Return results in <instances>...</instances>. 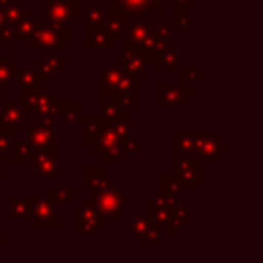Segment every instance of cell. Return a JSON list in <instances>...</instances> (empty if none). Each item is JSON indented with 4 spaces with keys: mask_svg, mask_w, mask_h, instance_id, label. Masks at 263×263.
<instances>
[{
    "mask_svg": "<svg viewBox=\"0 0 263 263\" xmlns=\"http://www.w3.org/2000/svg\"><path fill=\"white\" fill-rule=\"evenodd\" d=\"M27 39H29L31 49H35V47L62 49L68 45V29H66V23L39 18V21H33V31Z\"/></svg>",
    "mask_w": 263,
    "mask_h": 263,
    "instance_id": "6da1fadb",
    "label": "cell"
},
{
    "mask_svg": "<svg viewBox=\"0 0 263 263\" xmlns=\"http://www.w3.org/2000/svg\"><path fill=\"white\" fill-rule=\"evenodd\" d=\"M84 45L88 49H109L115 45V37L105 27V16L97 21L84 18Z\"/></svg>",
    "mask_w": 263,
    "mask_h": 263,
    "instance_id": "7a4b0ae2",
    "label": "cell"
},
{
    "mask_svg": "<svg viewBox=\"0 0 263 263\" xmlns=\"http://www.w3.org/2000/svg\"><path fill=\"white\" fill-rule=\"evenodd\" d=\"M162 4L154 0H113V16L119 21H134L146 10H160Z\"/></svg>",
    "mask_w": 263,
    "mask_h": 263,
    "instance_id": "3957f363",
    "label": "cell"
},
{
    "mask_svg": "<svg viewBox=\"0 0 263 263\" xmlns=\"http://www.w3.org/2000/svg\"><path fill=\"white\" fill-rule=\"evenodd\" d=\"M95 201H97V210L103 218L123 216V191L121 189H115V187L103 189L97 193Z\"/></svg>",
    "mask_w": 263,
    "mask_h": 263,
    "instance_id": "277c9868",
    "label": "cell"
},
{
    "mask_svg": "<svg viewBox=\"0 0 263 263\" xmlns=\"http://www.w3.org/2000/svg\"><path fill=\"white\" fill-rule=\"evenodd\" d=\"M31 216H35L39 226L58 224V203L53 197H35L31 201Z\"/></svg>",
    "mask_w": 263,
    "mask_h": 263,
    "instance_id": "5b68a950",
    "label": "cell"
},
{
    "mask_svg": "<svg viewBox=\"0 0 263 263\" xmlns=\"http://www.w3.org/2000/svg\"><path fill=\"white\" fill-rule=\"evenodd\" d=\"M29 168L35 171L43 179H55L58 177V158L47 156L43 150H29L27 154Z\"/></svg>",
    "mask_w": 263,
    "mask_h": 263,
    "instance_id": "8992f818",
    "label": "cell"
},
{
    "mask_svg": "<svg viewBox=\"0 0 263 263\" xmlns=\"http://www.w3.org/2000/svg\"><path fill=\"white\" fill-rule=\"evenodd\" d=\"M193 148L197 150V160L216 158L218 152L226 150V142L218 140L214 134H197L193 136Z\"/></svg>",
    "mask_w": 263,
    "mask_h": 263,
    "instance_id": "52a82bcc",
    "label": "cell"
},
{
    "mask_svg": "<svg viewBox=\"0 0 263 263\" xmlns=\"http://www.w3.org/2000/svg\"><path fill=\"white\" fill-rule=\"evenodd\" d=\"M150 62H152V58L146 53V51H142L138 45L132 49V47H127L125 51H123V72L127 74V76H140L148 66H150Z\"/></svg>",
    "mask_w": 263,
    "mask_h": 263,
    "instance_id": "ba28073f",
    "label": "cell"
},
{
    "mask_svg": "<svg viewBox=\"0 0 263 263\" xmlns=\"http://www.w3.org/2000/svg\"><path fill=\"white\" fill-rule=\"evenodd\" d=\"M76 214H78V222H76V234L78 236H88L95 230H99L103 224V216L95 208L82 205V208H78Z\"/></svg>",
    "mask_w": 263,
    "mask_h": 263,
    "instance_id": "9c48e42d",
    "label": "cell"
},
{
    "mask_svg": "<svg viewBox=\"0 0 263 263\" xmlns=\"http://www.w3.org/2000/svg\"><path fill=\"white\" fill-rule=\"evenodd\" d=\"M179 183L183 189H195L199 185V162L195 158H179Z\"/></svg>",
    "mask_w": 263,
    "mask_h": 263,
    "instance_id": "30bf717a",
    "label": "cell"
},
{
    "mask_svg": "<svg viewBox=\"0 0 263 263\" xmlns=\"http://www.w3.org/2000/svg\"><path fill=\"white\" fill-rule=\"evenodd\" d=\"M103 90L107 97L119 90H132V76H127L123 70H105L103 74Z\"/></svg>",
    "mask_w": 263,
    "mask_h": 263,
    "instance_id": "8fae6325",
    "label": "cell"
},
{
    "mask_svg": "<svg viewBox=\"0 0 263 263\" xmlns=\"http://www.w3.org/2000/svg\"><path fill=\"white\" fill-rule=\"evenodd\" d=\"M55 140H58L55 127H45L41 123H35L29 127V146L33 150H43L47 144H51Z\"/></svg>",
    "mask_w": 263,
    "mask_h": 263,
    "instance_id": "7c38bea8",
    "label": "cell"
},
{
    "mask_svg": "<svg viewBox=\"0 0 263 263\" xmlns=\"http://www.w3.org/2000/svg\"><path fill=\"white\" fill-rule=\"evenodd\" d=\"M18 115H21V107L18 105H4L2 107V115H0V132L12 136V134H18L21 132V121H18Z\"/></svg>",
    "mask_w": 263,
    "mask_h": 263,
    "instance_id": "4fadbf2b",
    "label": "cell"
},
{
    "mask_svg": "<svg viewBox=\"0 0 263 263\" xmlns=\"http://www.w3.org/2000/svg\"><path fill=\"white\" fill-rule=\"evenodd\" d=\"M47 18H49V21H60V23L74 21V18H76L74 4L62 2V0H51V2H47Z\"/></svg>",
    "mask_w": 263,
    "mask_h": 263,
    "instance_id": "5bb4252c",
    "label": "cell"
},
{
    "mask_svg": "<svg viewBox=\"0 0 263 263\" xmlns=\"http://www.w3.org/2000/svg\"><path fill=\"white\" fill-rule=\"evenodd\" d=\"M84 179H86V185H88L95 193H99V191H103V189H109V187H115L113 181L107 179L105 168H86V171H84Z\"/></svg>",
    "mask_w": 263,
    "mask_h": 263,
    "instance_id": "9a60e30c",
    "label": "cell"
},
{
    "mask_svg": "<svg viewBox=\"0 0 263 263\" xmlns=\"http://www.w3.org/2000/svg\"><path fill=\"white\" fill-rule=\"evenodd\" d=\"M187 220H189V210H187V208H183L181 203L171 205V218H168V224H166L168 234H171V236H177L179 230L187 224Z\"/></svg>",
    "mask_w": 263,
    "mask_h": 263,
    "instance_id": "2e32d148",
    "label": "cell"
},
{
    "mask_svg": "<svg viewBox=\"0 0 263 263\" xmlns=\"http://www.w3.org/2000/svg\"><path fill=\"white\" fill-rule=\"evenodd\" d=\"M64 66H68V60L55 53V55L41 58L39 66H37V72H39V76H55L60 72V68H64Z\"/></svg>",
    "mask_w": 263,
    "mask_h": 263,
    "instance_id": "e0dca14e",
    "label": "cell"
},
{
    "mask_svg": "<svg viewBox=\"0 0 263 263\" xmlns=\"http://www.w3.org/2000/svg\"><path fill=\"white\" fill-rule=\"evenodd\" d=\"M150 214H152L150 220L156 226H166L168 224V218H171V203H166L162 197H156L150 203Z\"/></svg>",
    "mask_w": 263,
    "mask_h": 263,
    "instance_id": "ac0fdd59",
    "label": "cell"
},
{
    "mask_svg": "<svg viewBox=\"0 0 263 263\" xmlns=\"http://www.w3.org/2000/svg\"><path fill=\"white\" fill-rule=\"evenodd\" d=\"M158 189H160V197H162L166 203H171V205L179 203V193H181V189H183L181 183H179V179H160Z\"/></svg>",
    "mask_w": 263,
    "mask_h": 263,
    "instance_id": "d6986e66",
    "label": "cell"
},
{
    "mask_svg": "<svg viewBox=\"0 0 263 263\" xmlns=\"http://www.w3.org/2000/svg\"><path fill=\"white\" fill-rule=\"evenodd\" d=\"M148 31H150V23H148V21H142V18L138 16V18L132 21V25H129L127 29H123V35H125L132 43H140V41L146 39Z\"/></svg>",
    "mask_w": 263,
    "mask_h": 263,
    "instance_id": "ffe728a7",
    "label": "cell"
},
{
    "mask_svg": "<svg viewBox=\"0 0 263 263\" xmlns=\"http://www.w3.org/2000/svg\"><path fill=\"white\" fill-rule=\"evenodd\" d=\"M119 142H121V138L117 136L115 127L109 125V123H105L103 129L99 132L97 140H95V150L99 152V150H103V148H107V146H113V144H119Z\"/></svg>",
    "mask_w": 263,
    "mask_h": 263,
    "instance_id": "44dd1931",
    "label": "cell"
},
{
    "mask_svg": "<svg viewBox=\"0 0 263 263\" xmlns=\"http://www.w3.org/2000/svg\"><path fill=\"white\" fill-rule=\"evenodd\" d=\"M14 29V39H27L33 31V18H31V12L29 10H23L21 12V18L12 25Z\"/></svg>",
    "mask_w": 263,
    "mask_h": 263,
    "instance_id": "7402d4cb",
    "label": "cell"
},
{
    "mask_svg": "<svg viewBox=\"0 0 263 263\" xmlns=\"http://www.w3.org/2000/svg\"><path fill=\"white\" fill-rule=\"evenodd\" d=\"M132 97H134V90H119V92H113V95H111V101H113V105H115L123 115H129V113L134 111Z\"/></svg>",
    "mask_w": 263,
    "mask_h": 263,
    "instance_id": "603a6c76",
    "label": "cell"
},
{
    "mask_svg": "<svg viewBox=\"0 0 263 263\" xmlns=\"http://www.w3.org/2000/svg\"><path fill=\"white\" fill-rule=\"evenodd\" d=\"M179 62H181V53H179L177 47H168V45H166V47L162 49V53L158 55V64H160L162 68H177Z\"/></svg>",
    "mask_w": 263,
    "mask_h": 263,
    "instance_id": "cb8c5ba5",
    "label": "cell"
},
{
    "mask_svg": "<svg viewBox=\"0 0 263 263\" xmlns=\"http://www.w3.org/2000/svg\"><path fill=\"white\" fill-rule=\"evenodd\" d=\"M31 197H12V201H10V216H18V218H23V216H31Z\"/></svg>",
    "mask_w": 263,
    "mask_h": 263,
    "instance_id": "d4e9b609",
    "label": "cell"
},
{
    "mask_svg": "<svg viewBox=\"0 0 263 263\" xmlns=\"http://www.w3.org/2000/svg\"><path fill=\"white\" fill-rule=\"evenodd\" d=\"M84 18L86 21H97V18H103L105 16V2L101 0H86L84 2Z\"/></svg>",
    "mask_w": 263,
    "mask_h": 263,
    "instance_id": "484cf974",
    "label": "cell"
},
{
    "mask_svg": "<svg viewBox=\"0 0 263 263\" xmlns=\"http://www.w3.org/2000/svg\"><path fill=\"white\" fill-rule=\"evenodd\" d=\"M16 76H18L21 86H35V84L41 82L37 68H35V70H33V68H18V70H16Z\"/></svg>",
    "mask_w": 263,
    "mask_h": 263,
    "instance_id": "4316f807",
    "label": "cell"
},
{
    "mask_svg": "<svg viewBox=\"0 0 263 263\" xmlns=\"http://www.w3.org/2000/svg\"><path fill=\"white\" fill-rule=\"evenodd\" d=\"M16 70L18 68L12 64V60L8 55H0V80H2V84L12 80L16 76Z\"/></svg>",
    "mask_w": 263,
    "mask_h": 263,
    "instance_id": "83f0119b",
    "label": "cell"
},
{
    "mask_svg": "<svg viewBox=\"0 0 263 263\" xmlns=\"http://www.w3.org/2000/svg\"><path fill=\"white\" fill-rule=\"evenodd\" d=\"M29 150H31V146L27 142H10V146H8V154L12 160H27Z\"/></svg>",
    "mask_w": 263,
    "mask_h": 263,
    "instance_id": "f1b7e54d",
    "label": "cell"
},
{
    "mask_svg": "<svg viewBox=\"0 0 263 263\" xmlns=\"http://www.w3.org/2000/svg\"><path fill=\"white\" fill-rule=\"evenodd\" d=\"M103 115H105V123H109V125H115L117 121H121L123 119V113L113 105V101L111 103H105L103 105Z\"/></svg>",
    "mask_w": 263,
    "mask_h": 263,
    "instance_id": "f546056e",
    "label": "cell"
},
{
    "mask_svg": "<svg viewBox=\"0 0 263 263\" xmlns=\"http://www.w3.org/2000/svg\"><path fill=\"white\" fill-rule=\"evenodd\" d=\"M55 113H58V115H64L66 121H70V123H74V121L78 119V115H76V105H74V103H58V105H55Z\"/></svg>",
    "mask_w": 263,
    "mask_h": 263,
    "instance_id": "4dcf8cb0",
    "label": "cell"
},
{
    "mask_svg": "<svg viewBox=\"0 0 263 263\" xmlns=\"http://www.w3.org/2000/svg\"><path fill=\"white\" fill-rule=\"evenodd\" d=\"M103 125H105V121H86L84 123V140L86 142H95L99 132L103 129Z\"/></svg>",
    "mask_w": 263,
    "mask_h": 263,
    "instance_id": "1f68e13d",
    "label": "cell"
},
{
    "mask_svg": "<svg viewBox=\"0 0 263 263\" xmlns=\"http://www.w3.org/2000/svg\"><path fill=\"white\" fill-rule=\"evenodd\" d=\"M76 195H78V191H76L74 187H68V189H58L53 199H55V203H58V205H66V203H68V201H72Z\"/></svg>",
    "mask_w": 263,
    "mask_h": 263,
    "instance_id": "d6a6232c",
    "label": "cell"
},
{
    "mask_svg": "<svg viewBox=\"0 0 263 263\" xmlns=\"http://www.w3.org/2000/svg\"><path fill=\"white\" fill-rule=\"evenodd\" d=\"M12 41H14V29H12L10 23H6V25L0 29V45H2L4 49H8V47L12 45Z\"/></svg>",
    "mask_w": 263,
    "mask_h": 263,
    "instance_id": "836d02e7",
    "label": "cell"
},
{
    "mask_svg": "<svg viewBox=\"0 0 263 263\" xmlns=\"http://www.w3.org/2000/svg\"><path fill=\"white\" fill-rule=\"evenodd\" d=\"M150 224H152L150 218H146V216H136V218L132 220V232H134L136 236H142L144 230H146Z\"/></svg>",
    "mask_w": 263,
    "mask_h": 263,
    "instance_id": "e575fe53",
    "label": "cell"
},
{
    "mask_svg": "<svg viewBox=\"0 0 263 263\" xmlns=\"http://www.w3.org/2000/svg\"><path fill=\"white\" fill-rule=\"evenodd\" d=\"M142 240L146 242V245H156L158 240H160V230L156 228V224L152 222L146 230H144V234H142Z\"/></svg>",
    "mask_w": 263,
    "mask_h": 263,
    "instance_id": "d590c367",
    "label": "cell"
},
{
    "mask_svg": "<svg viewBox=\"0 0 263 263\" xmlns=\"http://www.w3.org/2000/svg\"><path fill=\"white\" fill-rule=\"evenodd\" d=\"M177 16H179V27L181 29H187L189 27V2H179Z\"/></svg>",
    "mask_w": 263,
    "mask_h": 263,
    "instance_id": "8d00e7d4",
    "label": "cell"
},
{
    "mask_svg": "<svg viewBox=\"0 0 263 263\" xmlns=\"http://www.w3.org/2000/svg\"><path fill=\"white\" fill-rule=\"evenodd\" d=\"M21 12H23V8H21L18 4H14V2L4 8V16H6V21H8L10 25H14V23L21 18Z\"/></svg>",
    "mask_w": 263,
    "mask_h": 263,
    "instance_id": "74e56055",
    "label": "cell"
},
{
    "mask_svg": "<svg viewBox=\"0 0 263 263\" xmlns=\"http://www.w3.org/2000/svg\"><path fill=\"white\" fill-rule=\"evenodd\" d=\"M173 90H175L177 103H181V105H187L189 103V84H175Z\"/></svg>",
    "mask_w": 263,
    "mask_h": 263,
    "instance_id": "f35d334b",
    "label": "cell"
},
{
    "mask_svg": "<svg viewBox=\"0 0 263 263\" xmlns=\"http://www.w3.org/2000/svg\"><path fill=\"white\" fill-rule=\"evenodd\" d=\"M103 152V156L107 158V160H117L125 150H123V146H121V142L119 144H113V146H107V148H103L101 150Z\"/></svg>",
    "mask_w": 263,
    "mask_h": 263,
    "instance_id": "ab89813d",
    "label": "cell"
},
{
    "mask_svg": "<svg viewBox=\"0 0 263 263\" xmlns=\"http://www.w3.org/2000/svg\"><path fill=\"white\" fill-rule=\"evenodd\" d=\"M105 27H107V31L113 35V37H119V35H123V25H121V21L119 18H105Z\"/></svg>",
    "mask_w": 263,
    "mask_h": 263,
    "instance_id": "60d3db41",
    "label": "cell"
},
{
    "mask_svg": "<svg viewBox=\"0 0 263 263\" xmlns=\"http://www.w3.org/2000/svg\"><path fill=\"white\" fill-rule=\"evenodd\" d=\"M162 105H175L177 99H175V90L173 86H160V99H158Z\"/></svg>",
    "mask_w": 263,
    "mask_h": 263,
    "instance_id": "b9f144b4",
    "label": "cell"
},
{
    "mask_svg": "<svg viewBox=\"0 0 263 263\" xmlns=\"http://www.w3.org/2000/svg\"><path fill=\"white\" fill-rule=\"evenodd\" d=\"M55 119H58V113H55V111L39 113V123L45 125V127H55Z\"/></svg>",
    "mask_w": 263,
    "mask_h": 263,
    "instance_id": "7bdbcfd3",
    "label": "cell"
},
{
    "mask_svg": "<svg viewBox=\"0 0 263 263\" xmlns=\"http://www.w3.org/2000/svg\"><path fill=\"white\" fill-rule=\"evenodd\" d=\"M177 146H179V150H187V152H191V150H193V134H181Z\"/></svg>",
    "mask_w": 263,
    "mask_h": 263,
    "instance_id": "ee69618b",
    "label": "cell"
},
{
    "mask_svg": "<svg viewBox=\"0 0 263 263\" xmlns=\"http://www.w3.org/2000/svg\"><path fill=\"white\" fill-rule=\"evenodd\" d=\"M113 127H115V132H117V136H119V138L132 136V132H134V127H132V125H129L127 121H123V119H121V121H117V123H115Z\"/></svg>",
    "mask_w": 263,
    "mask_h": 263,
    "instance_id": "f6af8a7d",
    "label": "cell"
},
{
    "mask_svg": "<svg viewBox=\"0 0 263 263\" xmlns=\"http://www.w3.org/2000/svg\"><path fill=\"white\" fill-rule=\"evenodd\" d=\"M121 146H123V150H129V152H136V150H140V142H138L136 138H132V136H125V138H121Z\"/></svg>",
    "mask_w": 263,
    "mask_h": 263,
    "instance_id": "bcb514c9",
    "label": "cell"
},
{
    "mask_svg": "<svg viewBox=\"0 0 263 263\" xmlns=\"http://www.w3.org/2000/svg\"><path fill=\"white\" fill-rule=\"evenodd\" d=\"M156 29H158V33H160V37H162L164 41H171V23H168L166 18H162Z\"/></svg>",
    "mask_w": 263,
    "mask_h": 263,
    "instance_id": "7dc6e473",
    "label": "cell"
},
{
    "mask_svg": "<svg viewBox=\"0 0 263 263\" xmlns=\"http://www.w3.org/2000/svg\"><path fill=\"white\" fill-rule=\"evenodd\" d=\"M197 80H199L197 66H191V68L187 70V82H189V84H197Z\"/></svg>",
    "mask_w": 263,
    "mask_h": 263,
    "instance_id": "c3c4849f",
    "label": "cell"
},
{
    "mask_svg": "<svg viewBox=\"0 0 263 263\" xmlns=\"http://www.w3.org/2000/svg\"><path fill=\"white\" fill-rule=\"evenodd\" d=\"M10 142H12V138H10L8 134H4V132H0V152H4V150H8V146H10Z\"/></svg>",
    "mask_w": 263,
    "mask_h": 263,
    "instance_id": "681fc988",
    "label": "cell"
},
{
    "mask_svg": "<svg viewBox=\"0 0 263 263\" xmlns=\"http://www.w3.org/2000/svg\"><path fill=\"white\" fill-rule=\"evenodd\" d=\"M12 2H14V0H0V10H4V8H6L8 4H12Z\"/></svg>",
    "mask_w": 263,
    "mask_h": 263,
    "instance_id": "f907efd6",
    "label": "cell"
},
{
    "mask_svg": "<svg viewBox=\"0 0 263 263\" xmlns=\"http://www.w3.org/2000/svg\"><path fill=\"white\" fill-rule=\"evenodd\" d=\"M6 23H8V21H6V16H4V10H0V29H2Z\"/></svg>",
    "mask_w": 263,
    "mask_h": 263,
    "instance_id": "816d5d0a",
    "label": "cell"
},
{
    "mask_svg": "<svg viewBox=\"0 0 263 263\" xmlns=\"http://www.w3.org/2000/svg\"><path fill=\"white\" fill-rule=\"evenodd\" d=\"M173 2H177V4H179V2H189V4H191V2H195V0H173Z\"/></svg>",
    "mask_w": 263,
    "mask_h": 263,
    "instance_id": "f5cc1de1",
    "label": "cell"
},
{
    "mask_svg": "<svg viewBox=\"0 0 263 263\" xmlns=\"http://www.w3.org/2000/svg\"><path fill=\"white\" fill-rule=\"evenodd\" d=\"M0 175H2V156H0Z\"/></svg>",
    "mask_w": 263,
    "mask_h": 263,
    "instance_id": "db71d44e",
    "label": "cell"
},
{
    "mask_svg": "<svg viewBox=\"0 0 263 263\" xmlns=\"http://www.w3.org/2000/svg\"><path fill=\"white\" fill-rule=\"evenodd\" d=\"M154 2H158V4H162V2H168V0H154Z\"/></svg>",
    "mask_w": 263,
    "mask_h": 263,
    "instance_id": "11a10c76",
    "label": "cell"
},
{
    "mask_svg": "<svg viewBox=\"0 0 263 263\" xmlns=\"http://www.w3.org/2000/svg\"><path fill=\"white\" fill-rule=\"evenodd\" d=\"M2 86H4V84H2V80H0V95H2Z\"/></svg>",
    "mask_w": 263,
    "mask_h": 263,
    "instance_id": "9f6ffc18",
    "label": "cell"
},
{
    "mask_svg": "<svg viewBox=\"0 0 263 263\" xmlns=\"http://www.w3.org/2000/svg\"><path fill=\"white\" fill-rule=\"evenodd\" d=\"M0 242H2V236H0Z\"/></svg>",
    "mask_w": 263,
    "mask_h": 263,
    "instance_id": "6f0895ef",
    "label": "cell"
},
{
    "mask_svg": "<svg viewBox=\"0 0 263 263\" xmlns=\"http://www.w3.org/2000/svg\"><path fill=\"white\" fill-rule=\"evenodd\" d=\"M0 156H2V152H0Z\"/></svg>",
    "mask_w": 263,
    "mask_h": 263,
    "instance_id": "680465c9",
    "label": "cell"
}]
</instances>
